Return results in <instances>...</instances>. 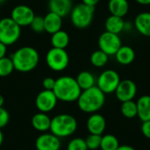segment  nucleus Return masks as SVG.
I'll return each instance as SVG.
<instances>
[{
	"label": "nucleus",
	"instance_id": "1",
	"mask_svg": "<svg viewBox=\"0 0 150 150\" xmlns=\"http://www.w3.org/2000/svg\"><path fill=\"white\" fill-rule=\"evenodd\" d=\"M77 101L79 109L86 113H95L105 105V94L97 86L82 91Z\"/></svg>",
	"mask_w": 150,
	"mask_h": 150
},
{
	"label": "nucleus",
	"instance_id": "2",
	"mask_svg": "<svg viewBox=\"0 0 150 150\" xmlns=\"http://www.w3.org/2000/svg\"><path fill=\"white\" fill-rule=\"evenodd\" d=\"M11 58L13 62L14 69L22 73L33 70L40 61L38 51L32 47H22L17 49Z\"/></svg>",
	"mask_w": 150,
	"mask_h": 150
},
{
	"label": "nucleus",
	"instance_id": "3",
	"mask_svg": "<svg viewBox=\"0 0 150 150\" xmlns=\"http://www.w3.org/2000/svg\"><path fill=\"white\" fill-rule=\"evenodd\" d=\"M53 91L58 100L69 103L78 99L82 90L76 78L69 76H63L55 79V85Z\"/></svg>",
	"mask_w": 150,
	"mask_h": 150
},
{
	"label": "nucleus",
	"instance_id": "4",
	"mask_svg": "<svg viewBox=\"0 0 150 150\" xmlns=\"http://www.w3.org/2000/svg\"><path fill=\"white\" fill-rule=\"evenodd\" d=\"M77 129V121L70 114L62 113L51 119L50 132L58 138H65L72 135Z\"/></svg>",
	"mask_w": 150,
	"mask_h": 150
},
{
	"label": "nucleus",
	"instance_id": "5",
	"mask_svg": "<svg viewBox=\"0 0 150 150\" xmlns=\"http://www.w3.org/2000/svg\"><path fill=\"white\" fill-rule=\"evenodd\" d=\"M95 7L84 4L74 6L70 12V20L73 25L78 29H85L91 25L94 18Z\"/></svg>",
	"mask_w": 150,
	"mask_h": 150
},
{
	"label": "nucleus",
	"instance_id": "6",
	"mask_svg": "<svg viewBox=\"0 0 150 150\" xmlns=\"http://www.w3.org/2000/svg\"><path fill=\"white\" fill-rule=\"evenodd\" d=\"M21 35V27L10 18L0 20V42L6 46L13 45Z\"/></svg>",
	"mask_w": 150,
	"mask_h": 150
},
{
	"label": "nucleus",
	"instance_id": "7",
	"mask_svg": "<svg viewBox=\"0 0 150 150\" xmlns=\"http://www.w3.org/2000/svg\"><path fill=\"white\" fill-rule=\"evenodd\" d=\"M46 63L54 71H62L69 63V54L65 49L52 47L46 54Z\"/></svg>",
	"mask_w": 150,
	"mask_h": 150
},
{
	"label": "nucleus",
	"instance_id": "8",
	"mask_svg": "<svg viewBox=\"0 0 150 150\" xmlns=\"http://www.w3.org/2000/svg\"><path fill=\"white\" fill-rule=\"evenodd\" d=\"M120 81L121 80L118 72L113 69H106L98 77L97 86L105 94H111L115 92Z\"/></svg>",
	"mask_w": 150,
	"mask_h": 150
},
{
	"label": "nucleus",
	"instance_id": "9",
	"mask_svg": "<svg viewBox=\"0 0 150 150\" xmlns=\"http://www.w3.org/2000/svg\"><path fill=\"white\" fill-rule=\"evenodd\" d=\"M122 46L121 39L119 34L109 33L107 31L101 33L98 38L99 49L107 54L109 56L114 55Z\"/></svg>",
	"mask_w": 150,
	"mask_h": 150
},
{
	"label": "nucleus",
	"instance_id": "10",
	"mask_svg": "<svg viewBox=\"0 0 150 150\" xmlns=\"http://www.w3.org/2000/svg\"><path fill=\"white\" fill-rule=\"evenodd\" d=\"M58 102L56 96L53 91L43 90L35 98V105L39 112L47 113L54 109Z\"/></svg>",
	"mask_w": 150,
	"mask_h": 150
},
{
	"label": "nucleus",
	"instance_id": "11",
	"mask_svg": "<svg viewBox=\"0 0 150 150\" xmlns=\"http://www.w3.org/2000/svg\"><path fill=\"white\" fill-rule=\"evenodd\" d=\"M34 16L35 13L33 9L25 4H19L15 6L11 12V18L20 27L30 25Z\"/></svg>",
	"mask_w": 150,
	"mask_h": 150
},
{
	"label": "nucleus",
	"instance_id": "12",
	"mask_svg": "<svg viewBox=\"0 0 150 150\" xmlns=\"http://www.w3.org/2000/svg\"><path fill=\"white\" fill-rule=\"evenodd\" d=\"M136 93H137V86L135 83L130 79H125L120 81L115 91L116 98L121 103L133 100L135 98Z\"/></svg>",
	"mask_w": 150,
	"mask_h": 150
},
{
	"label": "nucleus",
	"instance_id": "13",
	"mask_svg": "<svg viewBox=\"0 0 150 150\" xmlns=\"http://www.w3.org/2000/svg\"><path fill=\"white\" fill-rule=\"evenodd\" d=\"M36 150H60V138L52 133H42L35 141Z\"/></svg>",
	"mask_w": 150,
	"mask_h": 150
},
{
	"label": "nucleus",
	"instance_id": "14",
	"mask_svg": "<svg viewBox=\"0 0 150 150\" xmlns=\"http://www.w3.org/2000/svg\"><path fill=\"white\" fill-rule=\"evenodd\" d=\"M105 127L106 121L104 116H102L101 114H98L97 112L92 113L87 120V129L90 134L102 135V134L105 130Z\"/></svg>",
	"mask_w": 150,
	"mask_h": 150
},
{
	"label": "nucleus",
	"instance_id": "15",
	"mask_svg": "<svg viewBox=\"0 0 150 150\" xmlns=\"http://www.w3.org/2000/svg\"><path fill=\"white\" fill-rule=\"evenodd\" d=\"M48 8L49 11L54 12L64 18L71 12L73 8L72 0H49Z\"/></svg>",
	"mask_w": 150,
	"mask_h": 150
},
{
	"label": "nucleus",
	"instance_id": "16",
	"mask_svg": "<svg viewBox=\"0 0 150 150\" xmlns=\"http://www.w3.org/2000/svg\"><path fill=\"white\" fill-rule=\"evenodd\" d=\"M44 26L47 33L50 34L56 33L62 27V17L52 11L47 12L44 17Z\"/></svg>",
	"mask_w": 150,
	"mask_h": 150
},
{
	"label": "nucleus",
	"instance_id": "17",
	"mask_svg": "<svg viewBox=\"0 0 150 150\" xmlns=\"http://www.w3.org/2000/svg\"><path fill=\"white\" fill-rule=\"evenodd\" d=\"M134 25L142 35L150 37V12L139 13L134 18Z\"/></svg>",
	"mask_w": 150,
	"mask_h": 150
},
{
	"label": "nucleus",
	"instance_id": "18",
	"mask_svg": "<svg viewBox=\"0 0 150 150\" xmlns=\"http://www.w3.org/2000/svg\"><path fill=\"white\" fill-rule=\"evenodd\" d=\"M31 123L35 130L41 133H46L50 129L51 119L47 113L39 112L33 116Z\"/></svg>",
	"mask_w": 150,
	"mask_h": 150
},
{
	"label": "nucleus",
	"instance_id": "19",
	"mask_svg": "<svg viewBox=\"0 0 150 150\" xmlns=\"http://www.w3.org/2000/svg\"><path fill=\"white\" fill-rule=\"evenodd\" d=\"M108 10L111 15L124 18L129 11V3L127 0H109Z\"/></svg>",
	"mask_w": 150,
	"mask_h": 150
},
{
	"label": "nucleus",
	"instance_id": "20",
	"mask_svg": "<svg viewBox=\"0 0 150 150\" xmlns=\"http://www.w3.org/2000/svg\"><path fill=\"white\" fill-rule=\"evenodd\" d=\"M137 104V116L144 122L150 120V96L144 95L139 98Z\"/></svg>",
	"mask_w": 150,
	"mask_h": 150
},
{
	"label": "nucleus",
	"instance_id": "21",
	"mask_svg": "<svg viewBox=\"0 0 150 150\" xmlns=\"http://www.w3.org/2000/svg\"><path fill=\"white\" fill-rule=\"evenodd\" d=\"M114 55L117 62L121 65H129L135 59V52L129 46H121Z\"/></svg>",
	"mask_w": 150,
	"mask_h": 150
},
{
	"label": "nucleus",
	"instance_id": "22",
	"mask_svg": "<svg viewBox=\"0 0 150 150\" xmlns=\"http://www.w3.org/2000/svg\"><path fill=\"white\" fill-rule=\"evenodd\" d=\"M124 25H125V20L121 17L110 15L105 23V31L109 33H112L115 34H119L121 32L124 31Z\"/></svg>",
	"mask_w": 150,
	"mask_h": 150
},
{
	"label": "nucleus",
	"instance_id": "23",
	"mask_svg": "<svg viewBox=\"0 0 150 150\" xmlns=\"http://www.w3.org/2000/svg\"><path fill=\"white\" fill-rule=\"evenodd\" d=\"M76 80L82 91L90 89L95 86L97 83V80L93 76V74L87 70L81 71L76 77Z\"/></svg>",
	"mask_w": 150,
	"mask_h": 150
},
{
	"label": "nucleus",
	"instance_id": "24",
	"mask_svg": "<svg viewBox=\"0 0 150 150\" xmlns=\"http://www.w3.org/2000/svg\"><path fill=\"white\" fill-rule=\"evenodd\" d=\"M69 43V35L63 30H59L51 36V44L53 47L65 49Z\"/></svg>",
	"mask_w": 150,
	"mask_h": 150
},
{
	"label": "nucleus",
	"instance_id": "25",
	"mask_svg": "<svg viewBox=\"0 0 150 150\" xmlns=\"http://www.w3.org/2000/svg\"><path fill=\"white\" fill-rule=\"evenodd\" d=\"M109 61V55L98 49L94 51L91 55V63L97 68H102L107 64Z\"/></svg>",
	"mask_w": 150,
	"mask_h": 150
},
{
	"label": "nucleus",
	"instance_id": "26",
	"mask_svg": "<svg viewBox=\"0 0 150 150\" xmlns=\"http://www.w3.org/2000/svg\"><path fill=\"white\" fill-rule=\"evenodd\" d=\"M120 111L124 117L127 119H134L137 116V104L134 100L122 102Z\"/></svg>",
	"mask_w": 150,
	"mask_h": 150
},
{
	"label": "nucleus",
	"instance_id": "27",
	"mask_svg": "<svg viewBox=\"0 0 150 150\" xmlns=\"http://www.w3.org/2000/svg\"><path fill=\"white\" fill-rule=\"evenodd\" d=\"M120 147L119 140L113 134H105L102 136L100 149L102 150H117Z\"/></svg>",
	"mask_w": 150,
	"mask_h": 150
},
{
	"label": "nucleus",
	"instance_id": "28",
	"mask_svg": "<svg viewBox=\"0 0 150 150\" xmlns=\"http://www.w3.org/2000/svg\"><path fill=\"white\" fill-rule=\"evenodd\" d=\"M14 70L11 58L4 56L0 59V77H5L11 75Z\"/></svg>",
	"mask_w": 150,
	"mask_h": 150
},
{
	"label": "nucleus",
	"instance_id": "29",
	"mask_svg": "<svg viewBox=\"0 0 150 150\" xmlns=\"http://www.w3.org/2000/svg\"><path fill=\"white\" fill-rule=\"evenodd\" d=\"M101 139H102V135L90 134L85 139V142H86L88 149L96 150L98 149H100Z\"/></svg>",
	"mask_w": 150,
	"mask_h": 150
},
{
	"label": "nucleus",
	"instance_id": "30",
	"mask_svg": "<svg viewBox=\"0 0 150 150\" xmlns=\"http://www.w3.org/2000/svg\"><path fill=\"white\" fill-rule=\"evenodd\" d=\"M67 150H89L87 148L85 140L82 138H74L72 139L68 146Z\"/></svg>",
	"mask_w": 150,
	"mask_h": 150
},
{
	"label": "nucleus",
	"instance_id": "31",
	"mask_svg": "<svg viewBox=\"0 0 150 150\" xmlns=\"http://www.w3.org/2000/svg\"><path fill=\"white\" fill-rule=\"evenodd\" d=\"M31 29L35 32V33H42L45 31V26H44V17L35 15L33 19L32 20L30 24Z\"/></svg>",
	"mask_w": 150,
	"mask_h": 150
},
{
	"label": "nucleus",
	"instance_id": "32",
	"mask_svg": "<svg viewBox=\"0 0 150 150\" xmlns=\"http://www.w3.org/2000/svg\"><path fill=\"white\" fill-rule=\"evenodd\" d=\"M9 120L10 115L7 110L4 107H0V129L4 127L9 123Z\"/></svg>",
	"mask_w": 150,
	"mask_h": 150
},
{
	"label": "nucleus",
	"instance_id": "33",
	"mask_svg": "<svg viewBox=\"0 0 150 150\" xmlns=\"http://www.w3.org/2000/svg\"><path fill=\"white\" fill-rule=\"evenodd\" d=\"M55 85V79L53 77H46L43 79L42 81V86L44 88V90H47V91H53Z\"/></svg>",
	"mask_w": 150,
	"mask_h": 150
},
{
	"label": "nucleus",
	"instance_id": "34",
	"mask_svg": "<svg viewBox=\"0 0 150 150\" xmlns=\"http://www.w3.org/2000/svg\"><path fill=\"white\" fill-rule=\"evenodd\" d=\"M142 134L150 140V120L148 121H144L142 122Z\"/></svg>",
	"mask_w": 150,
	"mask_h": 150
},
{
	"label": "nucleus",
	"instance_id": "35",
	"mask_svg": "<svg viewBox=\"0 0 150 150\" xmlns=\"http://www.w3.org/2000/svg\"><path fill=\"white\" fill-rule=\"evenodd\" d=\"M6 52H7V46L0 42V59L6 56Z\"/></svg>",
	"mask_w": 150,
	"mask_h": 150
},
{
	"label": "nucleus",
	"instance_id": "36",
	"mask_svg": "<svg viewBox=\"0 0 150 150\" xmlns=\"http://www.w3.org/2000/svg\"><path fill=\"white\" fill-rule=\"evenodd\" d=\"M82 1H83V4H84L95 7L100 0H82Z\"/></svg>",
	"mask_w": 150,
	"mask_h": 150
},
{
	"label": "nucleus",
	"instance_id": "37",
	"mask_svg": "<svg viewBox=\"0 0 150 150\" xmlns=\"http://www.w3.org/2000/svg\"><path fill=\"white\" fill-rule=\"evenodd\" d=\"M134 25L130 24L129 22H126L125 21V25H124V31H131L132 30V27H133Z\"/></svg>",
	"mask_w": 150,
	"mask_h": 150
},
{
	"label": "nucleus",
	"instance_id": "38",
	"mask_svg": "<svg viewBox=\"0 0 150 150\" xmlns=\"http://www.w3.org/2000/svg\"><path fill=\"white\" fill-rule=\"evenodd\" d=\"M117 150H135L133 147L128 146V145H123V146H120Z\"/></svg>",
	"mask_w": 150,
	"mask_h": 150
},
{
	"label": "nucleus",
	"instance_id": "39",
	"mask_svg": "<svg viewBox=\"0 0 150 150\" xmlns=\"http://www.w3.org/2000/svg\"><path fill=\"white\" fill-rule=\"evenodd\" d=\"M138 4L142 5H149L150 4V0H135Z\"/></svg>",
	"mask_w": 150,
	"mask_h": 150
},
{
	"label": "nucleus",
	"instance_id": "40",
	"mask_svg": "<svg viewBox=\"0 0 150 150\" xmlns=\"http://www.w3.org/2000/svg\"><path fill=\"white\" fill-rule=\"evenodd\" d=\"M3 142H4V134H3V133H2V131L0 129V147L3 144Z\"/></svg>",
	"mask_w": 150,
	"mask_h": 150
},
{
	"label": "nucleus",
	"instance_id": "41",
	"mask_svg": "<svg viewBox=\"0 0 150 150\" xmlns=\"http://www.w3.org/2000/svg\"><path fill=\"white\" fill-rule=\"evenodd\" d=\"M4 103V97L0 94V107H3Z\"/></svg>",
	"mask_w": 150,
	"mask_h": 150
},
{
	"label": "nucleus",
	"instance_id": "42",
	"mask_svg": "<svg viewBox=\"0 0 150 150\" xmlns=\"http://www.w3.org/2000/svg\"><path fill=\"white\" fill-rule=\"evenodd\" d=\"M5 2H6V0H0V5L4 4Z\"/></svg>",
	"mask_w": 150,
	"mask_h": 150
},
{
	"label": "nucleus",
	"instance_id": "43",
	"mask_svg": "<svg viewBox=\"0 0 150 150\" xmlns=\"http://www.w3.org/2000/svg\"><path fill=\"white\" fill-rule=\"evenodd\" d=\"M2 19V18H1V14H0V20Z\"/></svg>",
	"mask_w": 150,
	"mask_h": 150
},
{
	"label": "nucleus",
	"instance_id": "44",
	"mask_svg": "<svg viewBox=\"0 0 150 150\" xmlns=\"http://www.w3.org/2000/svg\"><path fill=\"white\" fill-rule=\"evenodd\" d=\"M20 150H23V149H20Z\"/></svg>",
	"mask_w": 150,
	"mask_h": 150
}]
</instances>
